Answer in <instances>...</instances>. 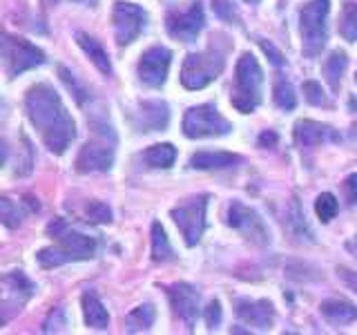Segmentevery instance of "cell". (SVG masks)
Returning a JSON list of instances; mask_svg holds the SVG:
<instances>
[{
    "label": "cell",
    "mask_w": 357,
    "mask_h": 335,
    "mask_svg": "<svg viewBox=\"0 0 357 335\" xmlns=\"http://www.w3.org/2000/svg\"><path fill=\"white\" fill-rule=\"evenodd\" d=\"M43 3H45V5H56L59 0H43Z\"/></svg>",
    "instance_id": "cell-43"
},
{
    "label": "cell",
    "mask_w": 357,
    "mask_h": 335,
    "mask_svg": "<svg viewBox=\"0 0 357 335\" xmlns=\"http://www.w3.org/2000/svg\"><path fill=\"white\" fill-rule=\"evenodd\" d=\"M346 67H349V56L342 50H335L328 54V59L324 61L321 65V74L326 78V83L331 85L333 92H337L340 89V83H342V76L346 72Z\"/></svg>",
    "instance_id": "cell-23"
},
{
    "label": "cell",
    "mask_w": 357,
    "mask_h": 335,
    "mask_svg": "<svg viewBox=\"0 0 357 335\" xmlns=\"http://www.w3.org/2000/svg\"><path fill=\"white\" fill-rule=\"evenodd\" d=\"M181 128L188 139H210L230 134L232 123L221 114L215 103H204L185 112Z\"/></svg>",
    "instance_id": "cell-7"
},
{
    "label": "cell",
    "mask_w": 357,
    "mask_h": 335,
    "mask_svg": "<svg viewBox=\"0 0 357 335\" xmlns=\"http://www.w3.org/2000/svg\"><path fill=\"white\" fill-rule=\"evenodd\" d=\"M59 74H61V78H63V83L67 85V89H70V92L74 94V98L78 100V103H85V100L89 98V94H87V89L76 81V76L67 70V67H59Z\"/></svg>",
    "instance_id": "cell-31"
},
{
    "label": "cell",
    "mask_w": 357,
    "mask_h": 335,
    "mask_svg": "<svg viewBox=\"0 0 357 335\" xmlns=\"http://www.w3.org/2000/svg\"><path fill=\"white\" fill-rule=\"evenodd\" d=\"M228 226L239 230L248 241L257 244V246H266L271 241V232H268L264 219L257 215V210L248 208L241 201H232L228 206Z\"/></svg>",
    "instance_id": "cell-13"
},
{
    "label": "cell",
    "mask_w": 357,
    "mask_h": 335,
    "mask_svg": "<svg viewBox=\"0 0 357 335\" xmlns=\"http://www.w3.org/2000/svg\"><path fill=\"white\" fill-rule=\"evenodd\" d=\"M304 96H306V100L310 105H317V107H328L331 105L326 92H324L317 81H306L304 83Z\"/></svg>",
    "instance_id": "cell-32"
},
{
    "label": "cell",
    "mask_w": 357,
    "mask_h": 335,
    "mask_svg": "<svg viewBox=\"0 0 357 335\" xmlns=\"http://www.w3.org/2000/svg\"><path fill=\"white\" fill-rule=\"evenodd\" d=\"M337 210H340V204H337V199H335V195H331V193H321V195L315 199V212H317L319 221H324V223L333 221L335 215H337Z\"/></svg>",
    "instance_id": "cell-29"
},
{
    "label": "cell",
    "mask_w": 357,
    "mask_h": 335,
    "mask_svg": "<svg viewBox=\"0 0 357 335\" xmlns=\"http://www.w3.org/2000/svg\"><path fill=\"white\" fill-rule=\"evenodd\" d=\"M81 304H83V318L85 324L89 329H96V331H103L109 327V313L103 306V302L96 295V290H85L83 297H81Z\"/></svg>",
    "instance_id": "cell-19"
},
{
    "label": "cell",
    "mask_w": 357,
    "mask_h": 335,
    "mask_svg": "<svg viewBox=\"0 0 357 335\" xmlns=\"http://www.w3.org/2000/svg\"><path fill=\"white\" fill-rule=\"evenodd\" d=\"M25 112L47 150L65 154L76 139V123L63 105L59 92L50 83L31 85L25 94Z\"/></svg>",
    "instance_id": "cell-1"
},
{
    "label": "cell",
    "mask_w": 357,
    "mask_h": 335,
    "mask_svg": "<svg viewBox=\"0 0 357 335\" xmlns=\"http://www.w3.org/2000/svg\"><path fill=\"white\" fill-rule=\"evenodd\" d=\"M259 45H261V50H264V54L266 56H271V61H273V65H282L284 63V56H282V52H279L275 45L271 43V40H264V38H259Z\"/></svg>",
    "instance_id": "cell-39"
},
{
    "label": "cell",
    "mask_w": 357,
    "mask_h": 335,
    "mask_svg": "<svg viewBox=\"0 0 357 335\" xmlns=\"http://www.w3.org/2000/svg\"><path fill=\"white\" fill-rule=\"evenodd\" d=\"M112 22H114V38L119 47L134 43L141 31L148 27V11L134 3H114V11H112Z\"/></svg>",
    "instance_id": "cell-10"
},
{
    "label": "cell",
    "mask_w": 357,
    "mask_h": 335,
    "mask_svg": "<svg viewBox=\"0 0 357 335\" xmlns=\"http://www.w3.org/2000/svg\"><path fill=\"white\" fill-rule=\"evenodd\" d=\"M234 311L241 322L257 331H268L275 324V306L268 299H248L239 297L234 299Z\"/></svg>",
    "instance_id": "cell-17"
},
{
    "label": "cell",
    "mask_w": 357,
    "mask_h": 335,
    "mask_svg": "<svg viewBox=\"0 0 357 335\" xmlns=\"http://www.w3.org/2000/svg\"><path fill=\"white\" fill-rule=\"evenodd\" d=\"M221 318H223V313H221V304H219V299H210L208 302V306L204 308V320H206V327L212 331V329H217L219 324H221Z\"/></svg>",
    "instance_id": "cell-37"
},
{
    "label": "cell",
    "mask_w": 357,
    "mask_h": 335,
    "mask_svg": "<svg viewBox=\"0 0 357 335\" xmlns=\"http://www.w3.org/2000/svg\"><path fill=\"white\" fill-rule=\"evenodd\" d=\"M264 92V72L252 54H241L234 67V85L230 94V103L241 114H250L261 103Z\"/></svg>",
    "instance_id": "cell-5"
},
{
    "label": "cell",
    "mask_w": 357,
    "mask_h": 335,
    "mask_svg": "<svg viewBox=\"0 0 357 335\" xmlns=\"http://www.w3.org/2000/svg\"><path fill=\"white\" fill-rule=\"evenodd\" d=\"M116 132L107 119H92V139H89L76 156L78 172H105L114 163Z\"/></svg>",
    "instance_id": "cell-4"
},
{
    "label": "cell",
    "mask_w": 357,
    "mask_h": 335,
    "mask_svg": "<svg viewBox=\"0 0 357 335\" xmlns=\"http://www.w3.org/2000/svg\"><path fill=\"white\" fill-rule=\"evenodd\" d=\"M0 206H3V223L7 228H16L18 223H20V210L18 206L11 204V199L9 197H3V201H0Z\"/></svg>",
    "instance_id": "cell-36"
},
{
    "label": "cell",
    "mask_w": 357,
    "mask_h": 335,
    "mask_svg": "<svg viewBox=\"0 0 357 335\" xmlns=\"http://www.w3.org/2000/svg\"><path fill=\"white\" fill-rule=\"evenodd\" d=\"M355 81H357V74H355Z\"/></svg>",
    "instance_id": "cell-46"
},
{
    "label": "cell",
    "mask_w": 357,
    "mask_h": 335,
    "mask_svg": "<svg viewBox=\"0 0 357 335\" xmlns=\"http://www.w3.org/2000/svg\"><path fill=\"white\" fill-rule=\"evenodd\" d=\"M328 14L331 0H310L299 9L301 52L306 59H317L328 43Z\"/></svg>",
    "instance_id": "cell-6"
},
{
    "label": "cell",
    "mask_w": 357,
    "mask_h": 335,
    "mask_svg": "<svg viewBox=\"0 0 357 335\" xmlns=\"http://www.w3.org/2000/svg\"><path fill=\"white\" fill-rule=\"evenodd\" d=\"M65 327H67V313H65V308H54L52 313H50V318L45 320V324H43V333H59V331H65Z\"/></svg>",
    "instance_id": "cell-35"
},
{
    "label": "cell",
    "mask_w": 357,
    "mask_h": 335,
    "mask_svg": "<svg viewBox=\"0 0 357 335\" xmlns=\"http://www.w3.org/2000/svg\"><path fill=\"white\" fill-rule=\"evenodd\" d=\"M150 237H152V260L154 262H170V260H174V251H172V246H170V239H167V234H165V230H163V226H161L159 221L152 223Z\"/></svg>",
    "instance_id": "cell-26"
},
{
    "label": "cell",
    "mask_w": 357,
    "mask_h": 335,
    "mask_svg": "<svg viewBox=\"0 0 357 335\" xmlns=\"http://www.w3.org/2000/svg\"><path fill=\"white\" fill-rule=\"evenodd\" d=\"M174 159H176V148L172 143L150 145V148L141 154V161L148 168H170Z\"/></svg>",
    "instance_id": "cell-24"
},
{
    "label": "cell",
    "mask_w": 357,
    "mask_h": 335,
    "mask_svg": "<svg viewBox=\"0 0 357 335\" xmlns=\"http://www.w3.org/2000/svg\"><path fill=\"white\" fill-rule=\"evenodd\" d=\"M340 34L344 40L355 43L357 40V3H346L340 16Z\"/></svg>",
    "instance_id": "cell-28"
},
{
    "label": "cell",
    "mask_w": 357,
    "mask_h": 335,
    "mask_svg": "<svg viewBox=\"0 0 357 335\" xmlns=\"http://www.w3.org/2000/svg\"><path fill=\"white\" fill-rule=\"evenodd\" d=\"M78 3H89V5H94L96 0H78Z\"/></svg>",
    "instance_id": "cell-44"
},
{
    "label": "cell",
    "mask_w": 357,
    "mask_h": 335,
    "mask_svg": "<svg viewBox=\"0 0 357 335\" xmlns=\"http://www.w3.org/2000/svg\"><path fill=\"white\" fill-rule=\"evenodd\" d=\"M342 190H344L346 204H349V206H355V204H357V172H353V174H349V177L344 179Z\"/></svg>",
    "instance_id": "cell-38"
},
{
    "label": "cell",
    "mask_w": 357,
    "mask_h": 335,
    "mask_svg": "<svg viewBox=\"0 0 357 335\" xmlns=\"http://www.w3.org/2000/svg\"><path fill=\"white\" fill-rule=\"evenodd\" d=\"M87 221H92V223H109L112 221V210L103 204V201H89V206H87Z\"/></svg>",
    "instance_id": "cell-34"
},
{
    "label": "cell",
    "mask_w": 357,
    "mask_h": 335,
    "mask_svg": "<svg viewBox=\"0 0 357 335\" xmlns=\"http://www.w3.org/2000/svg\"><path fill=\"white\" fill-rule=\"evenodd\" d=\"M45 61V52L36 45H31L25 38L11 36V34H3V63H5V72L9 78H16L22 72L31 70V67H38Z\"/></svg>",
    "instance_id": "cell-9"
},
{
    "label": "cell",
    "mask_w": 357,
    "mask_h": 335,
    "mask_svg": "<svg viewBox=\"0 0 357 335\" xmlns=\"http://www.w3.org/2000/svg\"><path fill=\"white\" fill-rule=\"evenodd\" d=\"M204 27H206V14H204V5L199 0L190 3V7L181 11H170L165 16L167 34L181 43H195Z\"/></svg>",
    "instance_id": "cell-11"
},
{
    "label": "cell",
    "mask_w": 357,
    "mask_h": 335,
    "mask_svg": "<svg viewBox=\"0 0 357 335\" xmlns=\"http://www.w3.org/2000/svg\"><path fill=\"white\" fill-rule=\"evenodd\" d=\"M346 248H349V251L357 257V237H353L351 241H346Z\"/></svg>",
    "instance_id": "cell-42"
},
{
    "label": "cell",
    "mask_w": 357,
    "mask_h": 335,
    "mask_svg": "<svg viewBox=\"0 0 357 335\" xmlns=\"http://www.w3.org/2000/svg\"><path fill=\"white\" fill-rule=\"evenodd\" d=\"M319 311L331 324H335V327H346V324H351L357 318V308L351 304V302H346L342 297H333V299L321 302Z\"/></svg>",
    "instance_id": "cell-21"
},
{
    "label": "cell",
    "mask_w": 357,
    "mask_h": 335,
    "mask_svg": "<svg viewBox=\"0 0 357 335\" xmlns=\"http://www.w3.org/2000/svg\"><path fill=\"white\" fill-rule=\"evenodd\" d=\"M156 320V308L152 304H141L132 313H128L126 318V331L128 333H141V331H150L152 324Z\"/></svg>",
    "instance_id": "cell-25"
},
{
    "label": "cell",
    "mask_w": 357,
    "mask_h": 335,
    "mask_svg": "<svg viewBox=\"0 0 357 335\" xmlns=\"http://www.w3.org/2000/svg\"><path fill=\"white\" fill-rule=\"evenodd\" d=\"M36 293V284L22 271H11L3 277V324H7L16 313Z\"/></svg>",
    "instance_id": "cell-12"
},
{
    "label": "cell",
    "mask_w": 357,
    "mask_h": 335,
    "mask_svg": "<svg viewBox=\"0 0 357 335\" xmlns=\"http://www.w3.org/2000/svg\"><path fill=\"white\" fill-rule=\"evenodd\" d=\"M277 141H279L277 132L275 130H266V132H261V137H259V148H275Z\"/></svg>",
    "instance_id": "cell-41"
},
{
    "label": "cell",
    "mask_w": 357,
    "mask_h": 335,
    "mask_svg": "<svg viewBox=\"0 0 357 335\" xmlns=\"http://www.w3.org/2000/svg\"><path fill=\"white\" fill-rule=\"evenodd\" d=\"M273 98H275V105L279 110H295L297 105V96H295V89H293V83L288 81L286 76H277L275 81V87H273Z\"/></svg>",
    "instance_id": "cell-27"
},
{
    "label": "cell",
    "mask_w": 357,
    "mask_h": 335,
    "mask_svg": "<svg viewBox=\"0 0 357 335\" xmlns=\"http://www.w3.org/2000/svg\"><path fill=\"white\" fill-rule=\"evenodd\" d=\"M290 226H293V232L297 234L299 239L312 241V232L308 228L306 217H304V212H301V206H299L297 199L293 201V208H290Z\"/></svg>",
    "instance_id": "cell-30"
},
{
    "label": "cell",
    "mask_w": 357,
    "mask_h": 335,
    "mask_svg": "<svg viewBox=\"0 0 357 335\" xmlns=\"http://www.w3.org/2000/svg\"><path fill=\"white\" fill-rule=\"evenodd\" d=\"M208 195H195L188 197L170 210V215L176 223V228L181 230L185 246H197L206 232V210H208Z\"/></svg>",
    "instance_id": "cell-8"
},
{
    "label": "cell",
    "mask_w": 357,
    "mask_h": 335,
    "mask_svg": "<svg viewBox=\"0 0 357 335\" xmlns=\"http://www.w3.org/2000/svg\"><path fill=\"white\" fill-rule=\"evenodd\" d=\"M170 123V107L165 100H141L132 110V126L139 132H161Z\"/></svg>",
    "instance_id": "cell-16"
},
{
    "label": "cell",
    "mask_w": 357,
    "mask_h": 335,
    "mask_svg": "<svg viewBox=\"0 0 357 335\" xmlns=\"http://www.w3.org/2000/svg\"><path fill=\"white\" fill-rule=\"evenodd\" d=\"M170 63H172V52L167 47L154 45V47L145 50L137 67L139 81L148 87H163L167 72H170Z\"/></svg>",
    "instance_id": "cell-14"
},
{
    "label": "cell",
    "mask_w": 357,
    "mask_h": 335,
    "mask_svg": "<svg viewBox=\"0 0 357 335\" xmlns=\"http://www.w3.org/2000/svg\"><path fill=\"white\" fill-rule=\"evenodd\" d=\"M47 234L54 237V244L36 255V260L43 268H56L70 262L92 260L98 251L96 237L70 228L63 219H54L47 226Z\"/></svg>",
    "instance_id": "cell-2"
},
{
    "label": "cell",
    "mask_w": 357,
    "mask_h": 335,
    "mask_svg": "<svg viewBox=\"0 0 357 335\" xmlns=\"http://www.w3.org/2000/svg\"><path fill=\"white\" fill-rule=\"evenodd\" d=\"M337 275L344 279V284L349 286L353 293H357V273L349 271V268H337Z\"/></svg>",
    "instance_id": "cell-40"
},
{
    "label": "cell",
    "mask_w": 357,
    "mask_h": 335,
    "mask_svg": "<svg viewBox=\"0 0 357 335\" xmlns=\"http://www.w3.org/2000/svg\"><path fill=\"white\" fill-rule=\"evenodd\" d=\"M326 141H340V134L326 123H317L310 119L295 123V143L299 148H315V145Z\"/></svg>",
    "instance_id": "cell-18"
},
{
    "label": "cell",
    "mask_w": 357,
    "mask_h": 335,
    "mask_svg": "<svg viewBox=\"0 0 357 335\" xmlns=\"http://www.w3.org/2000/svg\"><path fill=\"white\" fill-rule=\"evenodd\" d=\"M245 3H248V5H257V3H259V0H245Z\"/></svg>",
    "instance_id": "cell-45"
},
{
    "label": "cell",
    "mask_w": 357,
    "mask_h": 335,
    "mask_svg": "<svg viewBox=\"0 0 357 335\" xmlns=\"http://www.w3.org/2000/svg\"><path fill=\"white\" fill-rule=\"evenodd\" d=\"M212 11H215L217 18L239 25V14H237V9L232 7V0H212Z\"/></svg>",
    "instance_id": "cell-33"
},
{
    "label": "cell",
    "mask_w": 357,
    "mask_h": 335,
    "mask_svg": "<svg viewBox=\"0 0 357 335\" xmlns=\"http://www.w3.org/2000/svg\"><path fill=\"white\" fill-rule=\"evenodd\" d=\"M234 163H241L239 154L232 152H197L190 156V168L195 170H221V168H230Z\"/></svg>",
    "instance_id": "cell-20"
},
{
    "label": "cell",
    "mask_w": 357,
    "mask_h": 335,
    "mask_svg": "<svg viewBox=\"0 0 357 335\" xmlns=\"http://www.w3.org/2000/svg\"><path fill=\"white\" fill-rule=\"evenodd\" d=\"M165 293L170 297L174 315L185 324L188 331H192L195 320L199 315V290L185 282H176L165 286Z\"/></svg>",
    "instance_id": "cell-15"
},
{
    "label": "cell",
    "mask_w": 357,
    "mask_h": 335,
    "mask_svg": "<svg viewBox=\"0 0 357 335\" xmlns=\"http://www.w3.org/2000/svg\"><path fill=\"white\" fill-rule=\"evenodd\" d=\"M230 40L217 34L210 40L206 50L188 54L181 67V83L185 89H204L212 81H217L219 74L226 67V56L230 52Z\"/></svg>",
    "instance_id": "cell-3"
},
{
    "label": "cell",
    "mask_w": 357,
    "mask_h": 335,
    "mask_svg": "<svg viewBox=\"0 0 357 335\" xmlns=\"http://www.w3.org/2000/svg\"><path fill=\"white\" fill-rule=\"evenodd\" d=\"M76 43H78V47H81L89 56V61H92L100 72H103V74H112V61H109V56L103 50V45H100L94 36L78 31L76 34Z\"/></svg>",
    "instance_id": "cell-22"
}]
</instances>
